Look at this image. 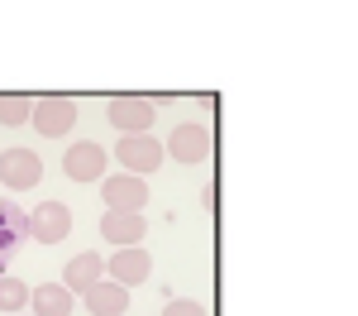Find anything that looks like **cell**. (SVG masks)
I'll use <instances>...</instances> for the list:
<instances>
[{"label":"cell","instance_id":"cell-1","mask_svg":"<svg viewBox=\"0 0 358 316\" xmlns=\"http://www.w3.org/2000/svg\"><path fill=\"white\" fill-rule=\"evenodd\" d=\"M29 125H34L43 139H62L67 130H77V101H72V96H43V101H34Z\"/></svg>","mask_w":358,"mask_h":316},{"label":"cell","instance_id":"cell-2","mask_svg":"<svg viewBox=\"0 0 358 316\" xmlns=\"http://www.w3.org/2000/svg\"><path fill=\"white\" fill-rule=\"evenodd\" d=\"M38 177H43V158H38L34 149H5V153H0V182H5L10 192L38 187Z\"/></svg>","mask_w":358,"mask_h":316},{"label":"cell","instance_id":"cell-3","mask_svg":"<svg viewBox=\"0 0 358 316\" xmlns=\"http://www.w3.org/2000/svg\"><path fill=\"white\" fill-rule=\"evenodd\" d=\"M101 197H106V211H138L143 216V206H148V182L134 177V172H115L101 182Z\"/></svg>","mask_w":358,"mask_h":316},{"label":"cell","instance_id":"cell-4","mask_svg":"<svg viewBox=\"0 0 358 316\" xmlns=\"http://www.w3.org/2000/svg\"><path fill=\"white\" fill-rule=\"evenodd\" d=\"M106 115H110L115 130H124V135H148L158 106H153L148 96H115L110 106H106Z\"/></svg>","mask_w":358,"mask_h":316},{"label":"cell","instance_id":"cell-5","mask_svg":"<svg viewBox=\"0 0 358 316\" xmlns=\"http://www.w3.org/2000/svg\"><path fill=\"white\" fill-rule=\"evenodd\" d=\"M67 230H72V211L62 201H43L29 211V240H38V245H62Z\"/></svg>","mask_w":358,"mask_h":316},{"label":"cell","instance_id":"cell-6","mask_svg":"<svg viewBox=\"0 0 358 316\" xmlns=\"http://www.w3.org/2000/svg\"><path fill=\"white\" fill-rule=\"evenodd\" d=\"M163 153H172L177 163L196 168V163H206V158H210V130H206V125H196V120H187V125H177V130H172V139H167Z\"/></svg>","mask_w":358,"mask_h":316},{"label":"cell","instance_id":"cell-7","mask_svg":"<svg viewBox=\"0 0 358 316\" xmlns=\"http://www.w3.org/2000/svg\"><path fill=\"white\" fill-rule=\"evenodd\" d=\"M62 172L72 177V182H106V149L101 144H72L67 153H62Z\"/></svg>","mask_w":358,"mask_h":316},{"label":"cell","instance_id":"cell-8","mask_svg":"<svg viewBox=\"0 0 358 316\" xmlns=\"http://www.w3.org/2000/svg\"><path fill=\"white\" fill-rule=\"evenodd\" d=\"M115 153H120V168H129L134 177H148L163 163V144L153 139V135H124Z\"/></svg>","mask_w":358,"mask_h":316},{"label":"cell","instance_id":"cell-9","mask_svg":"<svg viewBox=\"0 0 358 316\" xmlns=\"http://www.w3.org/2000/svg\"><path fill=\"white\" fill-rule=\"evenodd\" d=\"M143 235H148V221L138 211H106L101 216V240L115 245V249H134Z\"/></svg>","mask_w":358,"mask_h":316},{"label":"cell","instance_id":"cell-10","mask_svg":"<svg viewBox=\"0 0 358 316\" xmlns=\"http://www.w3.org/2000/svg\"><path fill=\"white\" fill-rule=\"evenodd\" d=\"M106 273H110V283H120V287L148 283L153 259H148V249H143V245H134V249H115V254L106 259Z\"/></svg>","mask_w":358,"mask_h":316},{"label":"cell","instance_id":"cell-11","mask_svg":"<svg viewBox=\"0 0 358 316\" xmlns=\"http://www.w3.org/2000/svg\"><path fill=\"white\" fill-rule=\"evenodd\" d=\"M24 240H29V216L15 201H0V278H5L10 259H15V249H20Z\"/></svg>","mask_w":358,"mask_h":316},{"label":"cell","instance_id":"cell-12","mask_svg":"<svg viewBox=\"0 0 358 316\" xmlns=\"http://www.w3.org/2000/svg\"><path fill=\"white\" fill-rule=\"evenodd\" d=\"M82 302H86V312H91V316H124V312H129V287L101 278L96 287H86V292H82Z\"/></svg>","mask_w":358,"mask_h":316},{"label":"cell","instance_id":"cell-13","mask_svg":"<svg viewBox=\"0 0 358 316\" xmlns=\"http://www.w3.org/2000/svg\"><path fill=\"white\" fill-rule=\"evenodd\" d=\"M106 278V259L96 254V249H86V254H77L67 268H62V287L67 292H86V287H96Z\"/></svg>","mask_w":358,"mask_h":316},{"label":"cell","instance_id":"cell-14","mask_svg":"<svg viewBox=\"0 0 358 316\" xmlns=\"http://www.w3.org/2000/svg\"><path fill=\"white\" fill-rule=\"evenodd\" d=\"M29 307H34V316H72V292L62 283H43L29 292Z\"/></svg>","mask_w":358,"mask_h":316},{"label":"cell","instance_id":"cell-15","mask_svg":"<svg viewBox=\"0 0 358 316\" xmlns=\"http://www.w3.org/2000/svg\"><path fill=\"white\" fill-rule=\"evenodd\" d=\"M29 115H34V101H29V96H0V125H5V130L29 125Z\"/></svg>","mask_w":358,"mask_h":316},{"label":"cell","instance_id":"cell-16","mask_svg":"<svg viewBox=\"0 0 358 316\" xmlns=\"http://www.w3.org/2000/svg\"><path fill=\"white\" fill-rule=\"evenodd\" d=\"M29 292H34V287H24L20 278H0V312L20 316L29 307Z\"/></svg>","mask_w":358,"mask_h":316},{"label":"cell","instance_id":"cell-17","mask_svg":"<svg viewBox=\"0 0 358 316\" xmlns=\"http://www.w3.org/2000/svg\"><path fill=\"white\" fill-rule=\"evenodd\" d=\"M163 316H210V312H206L196 297H172V302L163 307Z\"/></svg>","mask_w":358,"mask_h":316},{"label":"cell","instance_id":"cell-18","mask_svg":"<svg viewBox=\"0 0 358 316\" xmlns=\"http://www.w3.org/2000/svg\"><path fill=\"white\" fill-rule=\"evenodd\" d=\"M20 316H24V312H20Z\"/></svg>","mask_w":358,"mask_h":316}]
</instances>
